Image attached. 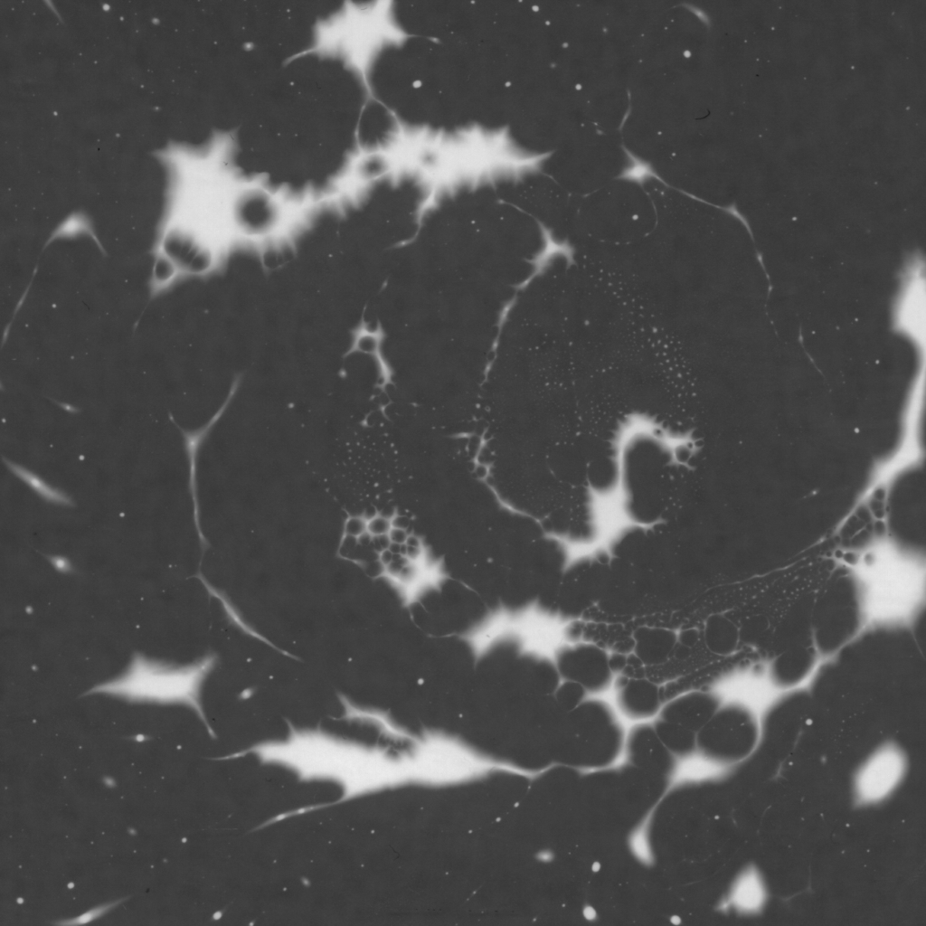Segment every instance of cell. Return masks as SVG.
<instances>
[{"instance_id":"1","label":"cell","mask_w":926,"mask_h":926,"mask_svg":"<svg viewBox=\"0 0 926 926\" xmlns=\"http://www.w3.org/2000/svg\"><path fill=\"white\" fill-rule=\"evenodd\" d=\"M217 660V655L208 654L186 665H175L137 653L121 675L96 685L84 695L105 694L131 703L184 705L195 712L209 734L214 736L203 710L202 689Z\"/></svg>"},{"instance_id":"2","label":"cell","mask_w":926,"mask_h":926,"mask_svg":"<svg viewBox=\"0 0 926 926\" xmlns=\"http://www.w3.org/2000/svg\"><path fill=\"white\" fill-rule=\"evenodd\" d=\"M574 217L581 230L596 240L628 243L653 230L657 206L643 183L623 176L578 197Z\"/></svg>"},{"instance_id":"3","label":"cell","mask_w":926,"mask_h":926,"mask_svg":"<svg viewBox=\"0 0 926 926\" xmlns=\"http://www.w3.org/2000/svg\"><path fill=\"white\" fill-rule=\"evenodd\" d=\"M632 163L619 131L584 122L559 146L554 166L558 184L582 197L626 176Z\"/></svg>"},{"instance_id":"4","label":"cell","mask_w":926,"mask_h":926,"mask_svg":"<svg viewBox=\"0 0 926 926\" xmlns=\"http://www.w3.org/2000/svg\"><path fill=\"white\" fill-rule=\"evenodd\" d=\"M908 770V758L894 742L878 746L857 767L852 780L853 803L862 808L880 804L899 788Z\"/></svg>"},{"instance_id":"5","label":"cell","mask_w":926,"mask_h":926,"mask_svg":"<svg viewBox=\"0 0 926 926\" xmlns=\"http://www.w3.org/2000/svg\"><path fill=\"white\" fill-rule=\"evenodd\" d=\"M610 559L606 553L598 552L566 566L556 601V613L561 619H577L599 603L606 586Z\"/></svg>"},{"instance_id":"6","label":"cell","mask_w":926,"mask_h":926,"mask_svg":"<svg viewBox=\"0 0 926 926\" xmlns=\"http://www.w3.org/2000/svg\"><path fill=\"white\" fill-rule=\"evenodd\" d=\"M924 261L918 254L905 264L899 290L893 300V329L906 337L924 354L925 350V276Z\"/></svg>"},{"instance_id":"7","label":"cell","mask_w":926,"mask_h":926,"mask_svg":"<svg viewBox=\"0 0 926 926\" xmlns=\"http://www.w3.org/2000/svg\"><path fill=\"white\" fill-rule=\"evenodd\" d=\"M554 663L561 679L576 682L588 693L606 691L612 682L609 655L594 644L562 646L555 651Z\"/></svg>"},{"instance_id":"8","label":"cell","mask_w":926,"mask_h":926,"mask_svg":"<svg viewBox=\"0 0 926 926\" xmlns=\"http://www.w3.org/2000/svg\"><path fill=\"white\" fill-rule=\"evenodd\" d=\"M646 595L647 591L639 568L630 561L611 558L606 586L597 605L611 614H631Z\"/></svg>"},{"instance_id":"9","label":"cell","mask_w":926,"mask_h":926,"mask_svg":"<svg viewBox=\"0 0 926 926\" xmlns=\"http://www.w3.org/2000/svg\"><path fill=\"white\" fill-rule=\"evenodd\" d=\"M616 702L631 719H646L657 713L662 705L659 687L644 677L620 675L615 681Z\"/></svg>"},{"instance_id":"10","label":"cell","mask_w":926,"mask_h":926,"mask_svg":"<svg viewBox=\"0 0 926 926\" xmlns=\"http://www.w3.org/2000/svg\"><path fill=\"white\" fill-rule=\"evenodd\" d=\"M722 704L720 695L709 691L683 694L660 709L659 718L687 729L702 728Z\"/></svg>"},{"instance_id":"11","label":"cell","mask_w":926,"mask_h":926,"mask_svg":"<svg viewBox=\"0 0 926 926\" xmlns=\"http://www.w3.org/2000/svg\"><path fill=\"white\" fill-rule=\"evenodd\" d=\"M768 898L767 884L761 870L750 864L734 879L721 905L743 915H758L765 909Z\"/></svg>"},{"instance_id":"12","label":"cell","mask_w":926,"mask_h":926,"mask_svg":"<svg viewBox=\"0 0 926 926\" xmlns=\"http://www.w3.org/2000/svg\"><path fill=\"white\" fill-rule=\"evenodd\" d=\"M751 754L733 761L718 760L704 753H692L677 761L672 775L674 783L699 782L723 779Z\"/></svg>"},{"instance_id":"13","label":"cell","mask_w":926,"mask_h":926,"mask_svg":"<svg viewBox=\"0 0 926 926\" xmlns=\"http://www.w3.org/2000/svg\"><path fill=\"white\" fill-rule=\"evenodd\" d=\"M677 642V635L671 629L658 627H640L633 633V650L642 664L653 666L664 663Z\"/></svg>"},{"instance_id":"14","label":"cell","mask_w":926,"mask_h":926,"mask_svg":"<svg viewBox=\"0 0 926 926\" xmlns=\"http://www.w3.org/2000/svg\"><path fill=\"white\" fill-rule=\"evenodd\" d=\"M2 459L10 472L22 480L44 501L61 506H75V503L72 498L64 491L57 487H53L37 474L25 467L13 462L5 457H3Z\"/></svg>"},{"instance_id":"15","label":"cell","mask_w":926,"mask_h":926,"mask_svg":"<svg viewBox=\"0 0 926 926\" xmlns=\"http://www.w3.org/2000/svg\"><path fill=\"white\" fill-rule=\"evenodd\" d=\"M704 642L715 654H727L735 645L733 626L721 615H712L704 625Z\"/></svg>"},{"instance_id":"16","label":"cell","mask_w":926,"mask_h":926,"mask_svg":"<svg viewBox=\"0 0 926 926\" xmlns=\"http://www.w3.org/2000/svg\"><path fill=\"white\" fill-rule=\"evenodd\" d=\"M83 236L92 239L101 250H104L91 222L84 213H80L71 214L58 224L50 234L45 246L57 240L75 239Z\"/></svg>"},{"instance_id":"17","label":"cell","mask_w":926,"mask_h":926,"mask_svg":"<svg viewBox=\"0 0 926 926\" xmlns=\"http://www.w3.org/2000/svg\"><path fill=\"white\" fill-rule=\"evenodd\" d=\"M587 690L580 684L563 680L553 694L557 704L567 713L581 704L587 698Z\"/></svg>"},{"instance_id":"18","label":"cell","mask_w":926,"mask_h":926,"mask_svg":"<svg viewBox=\"0 0 926 926\" xmlns=\"http://www.w3.org/2000/svg\"><path fill=\"white\" fill-rule=\"evenodd\" d=\"M128 898L129 896L124 898L122 897L111 902L99 904L79 914L76 917L52 921V924L59 926H78L87 924L104 916L105 914L112 911L114 908L118 907L119 904L127 901Z\"/></svg>"},{"instance_id":"19","label":"cell","mask_w":926,"mask_h":926,"mask_svg":"<svg viewBox=\"0 0 926 926\" xmlns=\"http://www.w3.org/2000/svg\"><path fill=\"white\" fill-rule=\"evenodd\" d=\"M646 827V825L640 827V828L634 833L631 838V847L632 851L639 859L643 862L648 863L651 861L652 855L647 837Z\"/></svg>"},{"instance_id":"20","label":"cell","mask_w":926,"mask_h":926,"mask_svg":"<svg viewBox=\"0 0 926 926\" xmlns=\"http://www.w3.org/2000/svg\"><path fill=\"white\" fill-rule=\"evenodd\" d=\"M392 516L375 514L367 520L366 532L372 537L388 534L392 527Z\"/></svg>"},{"instance_id":"21","label":"cell","mask_w":926,"mask_h":926,"mask_svg":"<svg viewBox=\"0 0 926 926\" xmlns=\"http://www.w3.org/2000/svg\"><path fill=\"white\" fill-rule=\"evenodd\" d=\"M367 519L364 516H351L344 526L345 536L358 538L366 533Z\"/></svg>"},{"instance_id":"22","label":"cell","mask_w":926,"mask_h":926,"mask_svg":"<svg viewBox=\"0 0 926 926\" xmlns=\"http://www.w3.org/2000/svg\"><path fill=\"white\" fill-rule=\"evenodd\" d=\"M628 665V657L619 652L609 655V666L612 674L622 673Z\"/></svg>"},{"instance_id":"23","label":"cell","mask_w":926,"mask_h":926,"mask_svg":"<svg viewBox=\"0 0 926 926\" xmlns=\"http://www.w3.org/2000/svg\"><path fill=\"white\" fill-rule=\"evenodd\" d=\"M699 634L694 628H689L682 631L677 636V640L685 647H693L698 640Z\"/></svg>"},{"instance_id":"24","label":"cell","mask_w":926,"mask_h":926,"mask_svg":"<svg viewBox=\"0 0 926 926\" xmlns=\"http://www.w3.org/2000/svg\"><path fill=\"white\" fill-rule=\"evenodd\" d=\"M409 533L405 528L392 526L388 535L392 543L403 544L409 536Z\"/></svg>"},{"instance_id":"25","label":"cell","mask_w":926,"mask_h":926,"mask_svg":"<svg viewBox=\"0 0 926 926\" xmlns=\"http://www.w3.org/2000/svg\"><path fill=\"white\" fill-rule=\"evenodd\" d=\"M581 630L582 623H580L578 620L575 621V619H573V622L570 625L569 628H567V631L565 634L568 638L576 640L581 636Z\"/></svg>"},{"instance_id":"26","label":"cell","mask_w":926,"mask_h":926,"mask_svg":"<svg viewBox=\"0 0 926 926\" xmlns=\"http://www.w3.org/2000/svg\"><path fill=\"white\" fill-rule=\"evenodd\" d=\"M131 739L137 742H143L149 740L150 738L144 734H137L135 736H132Z\"/></svg>"}]
</instances>
